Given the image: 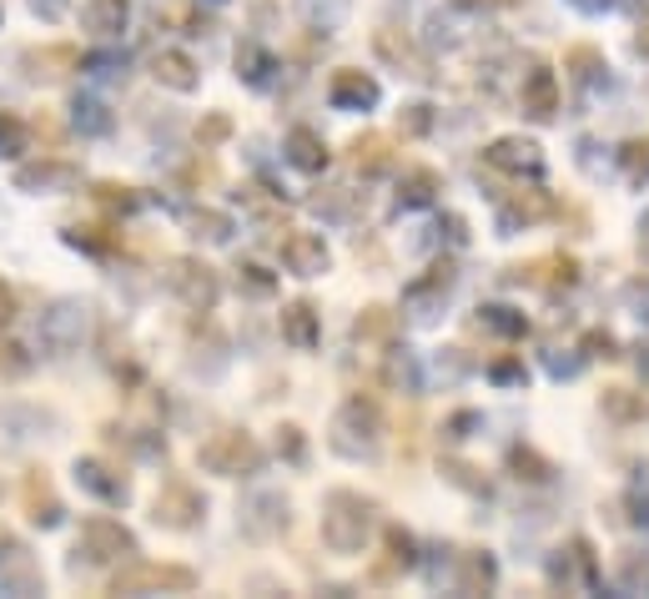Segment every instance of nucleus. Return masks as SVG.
<instances>
[{
    "label": "nucleus",
    "instance_id": "nucleus-20",
    "mask_svg": "<svg viewBox=\"0 0 649 599\" xmlns=\"http://www.w3.org/2000/svg\"><path fill=\"white\" fill-rule=\"evenodd\" d=\"M287 157H292V167H302V171H323L327 167V146H323L317 131L292 127L287 131Z\"/></svg>",
    "mask_w": 649,
    "mask_h": 599
},
{
    "label": "nucleus",
    "instance_id": "nucleus-23",
    "mask_svg": "<svg viewBox=\"0 0 649 599\" xmlns=\"http://www.w3.org/2000/svg\"><path fill=\"white\" fill-rule=\"evenodd\" d=\"M31 152V121L15 111H0V157H26Z\"/></svg>",
    "mask_w": 649,
    "mask_h": 599
},
{
    "label": "nucleus",
    "instance_id": "nucleus-18",
    "mask_svg": "<svg viewBox=\"0 0 649 599\" xmlns=\"http://www.w3.org/2000/svg\"><path fill=\"white\" fill-rule=\"evenodd\" d=\"M348 157H352V167L363 171V177H383V171H393V161H398V157H393V142H388V136H377V131H373V136H358Z\"/></svg>",
    "mask_w": 649,
    "mask_h": 599
},
{
    "label": "nucleus",
    "instance_id": "nucleus-7",
    "mask_svg": "<svg viewBox=\"0 0 649 599\" xmlns=\"http://www.w3.org/2000/svg\"><path fill=\"white\" fill-rule=\"evenodd\" d=\"M76 182H81V167L65 157H40L15 171V187H21V192H71Z\"/></svg>",
    "mask_w": 649,
    "mask_h": 599
},
{
    "label": "nucleus",
    "instance_id": "nucleus-19",
    "mask_svg": "<svg viewBox=\"0 0 649 599\" xmlns=\"http://www.w3.org/2000/svg\"><path fill=\"white\" fill-rule=\"evenodd\" d=\"M519 277L524 283H533V287H544V292H558V287H569L574 277H579V262L574 257H539L529 273L519 267Z\"/></svg>",
    "mask_w": 649,
    "mask_h": 599
},
{
    "label": "nucleus",
    "instance_id": "nucleus-3",
    "mask_svg": "<svg viewBox=\"0 0 649 599\" xmlns=\"http://www.w3.org/2000/svg\"><path fill=\"white\" fill-rule=\"evenodd\" d=\"M196 464L207 474H221V479H242V474L262 469V443L242 429H221L196 448Z\"/></svg>",
    "mask_w": 649,
    "mask_h": 599
},
{
    "label": "nucleus",
    "instance_id": "nucleus-16",
    "mask_svg": "<svg viewBox=\"0 0 649 599\" xmlns=\"http://www.w3.org/2000/svg\"><path fill=\"white\" fill-rule=\"evenodd\" d=\"M131 15V0H81V26L92 36H117Z\"/></svg>",
    "mask_w": 649,
    "mask_h": 599
},
{
    "label": "nucleus",
    "instance_id": "nucleus-13",
    "mask_svg": "<svg viewBox=\"0 0 649 599\" xmlns=\"http://www.w3.org/2000/svg\"><path fill=\"white\" fill-rule=\"evenodd\" d=\"M152 76L167 86V92H196V81H202V71H196V61L187 51H161L152 61Z\"/></svg>",
    "mask_w": 649,
    "mask_h": 599
},
{
    "label": "nucleus",
    "instance_id": "nucleus-8",
    "mask_svg": "<svg viewBox=\"0 0 649 599\" xmlns=\"http://www.w3.org/2000/svg\"><path fill=\"white\" fill-rule=\"evenodd\" d=\"M277 257H283L287 273H298V277L327 273V242L317 232H287L283 242H277Z\"/></svg>",
    "mask_w": 649,
    "mask_h": 599
},
{
    "label": "nucleus",
    "instance_id": "nucleus-22",
    "mask_svg": "<svg viewBox=\"0 0 649 599\" xmlns=\"http://www.w3.org/2000/svg\"><path fill=\"white\" fill-rule=\"evenodd\" d=\"M539 146L533 142H514V136H504V142L489 146V167H504V171H539Z\"/></svg>",
    "mask_w": 649,
    "mask_h": 599
},
{
    "label": "nucleus",
    "instance_id": "nucleus-24",
    "mask_svg": "<svg viewBox=\"0 0 649 599\" xmlns=\"http://www.w3.org/2000/svg\"><path fill=\"white\" fill-rule=\"evenodd\" d=\"M443 187V177L433 167H413L408 171V177H402V202H408V207H423V202H433V192H438Z\"/></svg>",
    "mask_w": 649,
    "mask_h": 599
},
{
    "label": "nucleus",
    "instance_id": "nucleus-28",
    "mask_svg": "<svg viewBox=\"0 0 649 599\" xmlns=\"http://www.w3.org/2000/svg\"><path fill=\"white\" fill-rule=\"evenodd\" d=\"M393 327H398V318H393L388 308H368L352 333H358V338H393Z\"/></svg>",
    "mask_w": 649,
    "mask_h": 599
},
{
    "label": "nucleus",
    "instance_id": "nucleus-25",
    "mask_svg": "<svg viewBox=\"0 0 649 599\" xmlns=\"http://www.w3.org/2000/svg\"><path fill=\"white\" fill-rule=\"evenodd\" d=\"M489 585H494V560H489V554H464L458 589H464V595H483Z\"/></svg>",
    "mask_w": 649,
    "mask_h": 599
},
{
    "label": "nucleus",
    "instance_id": "nucleus-30",
    "mask_svg": "<svg viewBox=\"0 0 649 599\" xmlns=\"http://www.w3.org/2000/svg\"><path fill=\"white\" fill-rule=\"evenodd\" d=\"M604 408H610L614 418H635L639 398H629V388H610V393H604Z\"/></svg>",
    "mask_w": 649,
    "mask_h": 599
},
{
    "label": "nucleus",
    "instance_id": "nucleus-29",
    "mask_svg": "<svg viewBox=\"0 0 649 599\" xmlns=\"http://www.w3.org/2000/svg\"><path fill=\"white\" fill-rule=\"evenodd\" d=\"M624 171H629L635 182H649V136L624 146Z\"/></svg>",
    "mask_w": 649,
    "mask_h": 599
},
{
    "label": "nucleus",
    "instance_id": "nucleus-27",
    "mask_svg": "<svg viewBox=\"0 0 649 599\" xmlns=\"http://www.w3.org/2000/svg\"><path fill=\"white\" fill-rule=\"evenodd\" d=\"M96 202H101V207H111V212H136L142 207V196L131 192V187H117V182H96Z\"/></svg>",
    "mask_w": 649,
    "mask_h": 599
},
{
    "label": "nucleus",
    "instance_id": "nucleus-37",
    "mask_svg": "<svg viewBox=\"0 0 649 599\" xmlns=\"http://www.w3.org/2000/svg\"><path fill=\"white\" fill-rule=\"evenodd\" d=\"M458 5H508V0H458Z\"/></svg>",
    "mask_w": 649,
    "mask_h": 599
},
{
    "label": "nucleus",
    "instance_id": "nucleus-32",
    "mask_svg": "<svg viewBox=\"0 0 649 599\" xmlns=\"http://www.w3.org/2000/svg\"><path fill=\"white\" fill-rule=\"evenodd\" d=\"M237 273H242V283H248V292H257V298H262V292H273V277L262 273L257 262H242Z\"/></svg>",
    "mask_w": 649,
    "mask_h": 599
},
{
    "label": "nucleus",
    "instance_id": "nucleus-21",
    "mask_svg": "<svg viewBox=\"0 0 649 599\" xmlns=\"http://www.w3.org/2000/svg\"><path fill=\"white\" fill-rule=\"evenodd\" d=\"M283 338L292 348H312V343L323 338V327H317V313H312V302H292L283 308Z\"/></svg>",
    "mask_w": 649,
    "mask_h": 599
},
{
    "label": "nucleus",
    "instance_id": "nucleus-1",
    "mask_svg": "<svg viewBox=\"0 0 649 599\" xmlns=\"http://www.w3.org/2000/svg\"><path fill=\"white\" fill-rule=\"evenodd\" d=\"M368 529H373V504L352 489H333L323 504V544L333 554H358Z\"/></svg>",
    "mask_w": 649,
    "mask_h": 599
},
{
    "label": "nucleus",
    "instance_id": "nucleus-4",
    "mask_svg": "<svg viewBox=\"0 0 649 599\" xmlns=\"http://www.w3.org/2000/svg\"><path fill=\"white\" fill-rule=\"evenodd\" d=\"M167 287L192 308V313H212L221 298V277L217 267H207L202 257H171L167 262Z\"/></svg>",
    "mask_w": 649,
    "mask_h": 599
},
{
    "label": "nucleus",
    "instance_id": "nucleus-14",
    "mask_svg": "<svg viewBox=\"0 0 649 599\" xmlns=\"http://www.w3.org/2000/svg\"><path fill=\"white\" fill-rule=\"evenodd\" d=\"M327 96L338 106H373L377 81L363 76V71H352V65H342V71H333V81H327Z\"/></svg>",
    "mask_w": 649,
    "mask_h": 599
},
{
    "label": "nucleus",
    "instance_id": "nucleus-36",
    "mask_svg": "<svg viewBox=\"0 0 649 599\" xmlns=\"http://www.w3.org/2000/svg\"><path fill=\"white\" fill-rule=\"evenodd\" d=\"M635 46H639V56H649V21L639 26V36H635Z\"/></svg>",
    "mask_w": 649,
    "mask_h": 599
},
{
    "label": "nucleus",
    "instance_id": "nucleus-6",
    "mask_svg": "<svg viewBox=\"0 0 649 599\" xmlns=\"http://www.w3.org/2000/svg\"><path fill=\"white\" fill-rule=\"evenodd\" d=\"M156 524H167V529H196L202 514H207V499L196 494L187 479H167L156 489Z\"/></svg>",
    "mask_w": 649,
    "mask_h": 599
},
{
    "label": "nucleus",
    "instance_id": "nucleus-11",
    "mask_svg": "<svg viewBox=\"0 0 649 599\" xmlns=\"http://www.w3.org/2000/svg\"><path fill=\"white\" fill-rule=\"evenodd\" d=\"M21 499H26V514L31 524H40V529H51V524H61V494L51 489V479H46V469H31L26 483H21Z\"/></svg>",
    "mask_w": 649,
    "mask_h": 599
},
{
    "label": "nucleus",
    "instance_id": "nucleus-34",
    "mask_svg": "<svg viewBox=\"0 0 649 599\" xmlns=\"http://www.w3.org/2000/svg\"><path fill=\"white\" fill-rule=\"evenodd\" d=\"M227 131H232V127H227V117H207L202 127H196V142H221Z\"/></svg>",
    "mask_w": 649,
    "mask_h": 599
},
{
    "label": "nucleus",
    "instance_id": "nucleus-9",
    "mask_svg": "<svg viewBox=\"0 0 649 599\" xmlns=\"http://www.w3.org/2000/svg\"><path fill=\"white\" fill-rule=\"evenodd\" d=\"M76 479H81V489H86V494L106 499V504H127V499H131V479L121 469H111L106 458H81Z\"/></svg>",
    "mask_w": 649,
    "mask_h": 599
},
{
    "label": "nucleus",
    "instance_id": "nucleus-10",
    "mask_svg": "<svg viewBox=\"0 0 649 599\" xmlns=\"http://www.w3.org/2000/svg\"><path fill=\"white\" fill-rule=\"evenodd\" d=\"M342 429H352V439H342V448H358V443H373L377 439V429H383V414H377V404L373 398H348L342 404V414H338V423H333V433H342Z\"/></svg>",
    "mask_w": 649,
    "mask_h": 599
},
{
    "label": "nucleus",
    "instance_id": "nucleus-12",
    "mask_svg": "<svg viewBox=\"0 0 649 599\" xmlns=\"http://www.w3.org/2000/svg\"><path fill=\"white\" fill-rule=\"evenodd\" d=\"M524 111L533 121H549L558 111V81L549 65H533L529 76H524Z\"/></svg>",
    "mask_w": 649,
    "mask_h": 599
},
{
    "label": "nucleus",
    "instance_id": "nucleus-33",
    "mask_svg": "<svg viewBox=\"0 0 649 599\" xmlns=\"http://www.w3.org/2000/svg\"><path fill=\"white\" fill-rule=\"evenodd\" d=\"M569 65H579L574 76H594V71H599V51H589V46H574V51H569Z\"/></svg>",
    "mask_w": 649,
    "mask_h": 599
},
{
    "label": "nucleus",
    "instance_id": "nucleus-31",
    "mask_svg": "<svg viewBox=\"0 0 649 599\" xmlns=\"http://www.w3.org/2000/svg\"><path fill=\"white\" fill-rule=\"evenodd\" d=\"M388 549H393V564H413V535H402V529H388Z\"/></svg>",
    "mask_w": 649,
    "mask_h": 599
},
{
    "label": "nucleus",
    "instance_id": "nucleus-15",
    "mask_svg": "<svg viewBox=\"0 0 649 599\" xmlns=\"http://www.w3.org/2000/svg\"><path fill=\"white\" fill-rule=\"evenodd\" d=\"M0 589H5V595H40V570L26 549H11V554L0 560Z\"/></svg>",
    "mask_w": 649,
    "mask_h": 599
},
{
    "label": "nucleus",
    "instance_id": "nucleus-35",
    "mask_svg": "<svg viewBox=\"0 0 649 599\" xmlns=\"http://www.w3.org/2000/svg\"><path fill=\"white\" fill-rule=\"evenodd\" d=\"M15 313H21V308H15V287H11V283H0V327L15 323Z\"/></svg>",
    "mask_w": 649,
    "mask_h": 599
},
{
    "label": "nucleus",
    "instance_id": "nucleus-26",
    "mask_svg": "<svg viewBox=\"0 0 649 599\" xmlns=\"http://www.w3.org/2000/svg\"><path fill=\"white\" fill-rule=\"evenodd\" d=\"M65 242H71V248H86V252H117L121 237L106 232V227H71V232H65Z\"/></svg>",
    "mask_w": 649,
    "mask_h": 599
},
{
    "label": "nucleus",
    "instance_id": "nucleus-5",
    "mask_svg": "<svg viewBox=\"0 0 649 599\" xmlns=\"http://www.w3.org/2000/svg\"><path fill=\"white\" fill-rule=\"evenodd\" d=\"M76 554H86L92 564L131 560V554H136V535H131L121 519H111V514H92V519H81Z\"/></svg>",
    "mask_w": 649,
    "mask_h": 599
},
{
    "label": "nucleus",
    "instance_id": "nucleus-17",
    "mask_svg": "<svg viewBox=\"0 0 649 599\" xmlns=\"http://www.w3.org/2000/svg\"><path fill=\"white\" fill-rule=\"evenodd\" d=\"M26 65H31V76H71V71H81V51L76 46H40V51H26Z\"/></svg>",
    "mask_w": 649,
    "mask_h": 599
},
{
    "label": "nucleus",
    "instance_id": "nucleus-2",
    "mask_svg": "<svg viewBox=\"0 0 649 599\" xmlns=\"http://www.w3.org/2000/svg\"><path fill=\"white\" fill-rule=\"evenodd\" d=\"M111 595H192L196 570L187 564H156V560H131L127 570L111 574Z\"/></svg>",
    "mask_w": 649,
    "mask_h": 599
}]
</instances>
